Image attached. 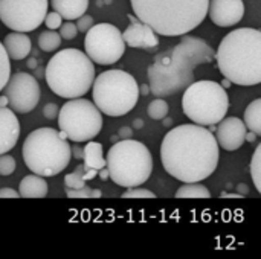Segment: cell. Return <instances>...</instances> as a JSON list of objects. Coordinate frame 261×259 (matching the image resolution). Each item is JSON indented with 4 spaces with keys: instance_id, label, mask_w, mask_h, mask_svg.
Instances as JSON below:
<instances>
[{
    "instance_id": "obj_8",
    "label": "cell",
    "mask_w": 261,
    "mask_h": 259,
    "mask_svg": "<svg viewBox=\"0 0 261 259\" xmlns=\"http://www.w3.org/2000/svg\"><path fill=\"white\" fill-rule=\"evenodd\" d=\"M93 104L107 116L130 113L139 99V85L125 70H106L93 79Z\"/></svg>"
},
{
    "instance_id": "obj_17",
    "label": "cell",
    "mask_w": 261,
    "mask_h": 259,
    "mask_svg": "<svg viewBox=\"0 0 261 259\" xmlns=\"http://www.w3.org/2000/svg\"><path fill=\"white\" fill-rule=\"evenodd\" d=\"M20 137V122L9 107L0 105V154L11 151Z\"/></svg>"
},
{
    "instance_id": "obj_2",
    "label": "cell",
    "mask_w": 261,
    "mask_h": 259,
    "mask_svg": "<svg viewBox=\"0 0 261 259\" xmlns=\"http://www.w3.org/2000/svg\"><path fill=\"white\" fill-rule=\"evenodd\" d=\"M213 47L202 38L185 35L174 47L159 52L148 66V89L158 98L171 96L194 82V69L214 61Z\"/></svg>"
},
{
    "instance_id": "obj_39",
    "label": "cell",
    "mask_w": 261,
    "mask_h": 259,
    "mask_svg": "<svg viewBox=\"0 0 261 259\" xmlns=\"http://www.w3.org/2000/svg\"><path fill=\"white\" fill-rule=\"evenodd\" d=\"M220 197L222 198H245L243 194H226V192H222Z\"/></svg>"
},
{
    "instance_id": "obj_33",
    "label": "cell",
    "mask_w": 261,
    "mask_h": 259,
    "mask_svg": "<svg viewBox=\"0 0 261 259\" xmlns=\"http://www.w3.org/2000/svg\"><path fill=\"white\" fill-rule=\"evenodd\" d=\"M78 34V29L75 26V23L72 21H66V23H61L60 26V37L64 38V40H72L75 38Z\"/></svg>"
},
{
    "instance_id": "obj_32",
    "label": "cell",
    "mask_w": 261,
    "mask_h": 259,
    "mask_svg": "<svg viewBox=\"0 0 261 259\" xmlns=\"http://www.w3.org/2000/svg\"><path fill=\"white\" fill-rule=\"evenodd\" d=\"M44 24L47 26V29H52V31H55V29H58L60 26H61V23H63V17L57 12V11H52V12H46V15H44Z\"/></svg>"
},
{
    "instance_id": "obj_29",
    "label": "cell",
    "mask_w": 261,
    "mask_h": 259,
    "mask_svg": "<svg viewBox=\"0 0 261 259\" xmlns=\"http://www.w3.org/2000/svg\"><path fill=\"white\" fill-rule=\"evenodd\" d=\"M121 197L122 198H156V194L148 189L133 186V188H127V191Z\"/></svg>"
},
{
    "instance_id": "obj_43",
    "label": "cell",
    "mask_w": 261,
    "mask_h": 259,
    "mask_svg": "<svg viewBox=\"0 0 261 259\" xmlns=\"http://www.w3.org/2000/svg\"><path fill=\"white\" fill-rule=\"evenodd\" d=\"M101 197V191L99 189H93V198H99Z\"/></svg>"
},
{
    "instance_id": "obj_5",
    "label": "cell",
    "mask_w": 261,
    "mask_h": 259,
    "mask_svg": "<svg viewBox=\"0 0 261 259\" xmlns=\"http://www.w3.org/2000/svg\"><path fill=\"white\" fill-rule=\"evenodd\" d=\"M46 82L60 98L73 99L86 95L95 79L93 61L78 49L55 53L46 66Z\"/></svg>"
},
{
    "instance_id": "obj_21",
    "label": "cell",
    "mask_w": 261,
    "mask_h": 259,
    "mask_svg": "<svg viewBox=\"0 0 261 259\" xmlns=\"http://www.w3.org/2000/svg\"><path fill=\"white\" fill-rule=\"evenodd\" d=\"M83 151H84L83 160H84V166L86 168H93L96 171L106 168V159H104V153H102V145L101 143L89 140V143L83 148Z\"/></svg>"
},
{
    "instance_id": "obj_42",
    "label": "cell",
    "mask_w": 261,
    "mask_h": 259,
    "mask_svg": "<svg viewBox=\"0 0 261 259\" xmlns=\"http://www.w3.org/2000/svg\"><path fill=\"white\" fill-rule=\"evenodd\" d=\"M0 105H2V107H8V99H6V96H5V95L0 98Z\"/></svg>"
},
{
    "instance_id": "obj_23",
    "label": "cell",
    "mask_w": 261,
    "mask_h": 259,
    "mask_svg": "<svg viewBox=\"0 0 261 259\" xmlns=\"http://www.w3.org/2000/svg\"><path fill=\"white\" fill-rule=\"evenodd\" d=\"M176 198H211V192L200 182H191L177 189Z\"/></svg>"
},
{
    "instance_id": "obj_22",
    "label": "cell",
    "mask_w": 261,
    "mask_h": 259,
    "mask_svg": "<svg viewBox=\"0 0 261 259\" xmlns=\"http://www.w3.org/2000/svg\"><path fill=\"white\" fill-rule=\"evenodd\" d=\"M245 125L249 131L255 133L257 136L261 134V99L252 101L245 110Z\"/></svg>"
},
{
    "instance_id": "obj_1",
    "label": "cell",
    "mask_w": 261,
    "mask_h": 259,
    "mask_svg": "<svg viewBox=\"0 0 261 259\" xmlns=\"http://www.w3.org/2000/svg\"><path fill=\"white\" fill-rule=\"evenodd\" d=\"M165 171L184 183L208 179L219 163V143L202 125L184 124L170 130L161 145Z\"/></svg>"
},
{
    "instance_id": "obj_45",
    "label": "cell",
    "mask_w": 261,
    "mask_h": 259,
    "mask_svg": "<svg viewBox=\"0 0 261 259\" xmlns=\"http://www.w3.org/2000/svg\"><path fill=\"white\" fill-rule=\"evenodd\" d=\"M135 127H142V121H136L135 122Z\"/></svg>"
},
{
    "instance_id": "obj_37",
    "label": "cell",
    "mask_w": 261,
    "mask_h": 259,
    "mask_svg": "<svg viewBox=\"0 0 261 259\" xmlns=\"http://www.w3.org/2000/svg\"><path fill=\"white\" fill-rule=\"evenodd\" d=\"M70 154H72V157H75L76 160H81L84 151H83V148H80L78 145H75V147H70Z\"/></svg>"
},
{
    "instance_id": "obj_10",
    "label": "cell",
    "mask_w": 261,
    "mask_h": 259,
    "mask_svg": "<svg viewBox=\"0 0 261 259\" xmlns=\"http://www.w3.org/2000/svg\"><path fill=\"white\" fill-rule=\"evenodd\" d=\"M58 127L66 139L81 143L95 139L102 128V114L98 107L83 98L69 99L58 111Z\"/></svg>"
},
{
    "instance_id": "obj_14",
    "label": "cell",
    "mask_w": 261,
    "mask_h": 259,
    "mask_svg": "<svg viewBox=\"0 0 261 259\" xmlns=\"http://www.w3.org/2000/svg\"><path fill=\"white\" fill-rule=\"evenodd\" d=\"M246 133L248 128L245 125V122L239 118H223L216 130V140L219 143V147H222L226 151H236L239 148H242V145L246 142Z\"/></svg>"
},
{
    "instance_id": "obj_27",
    "label": "cell",
    "mask_w": 261,
    "mask_h": 259,
    "mask_svg": "<svg viewBox=\"0 0 261 259\" xmlns=\"http://www.w3.org/2000/svg\"><path fill=\"white\" fill-rule=\"evenodd\" d=\"M251 176L254 180V185L257 188V191L261 192V145L257 147L252 160H251Z\"/></svg>"
},
{
    "instance_id": "obj_9",
    "label": "cell",
    "mask_w": 261,
    "mask_h": 259,
    "mask_svg": "<svg viewBox=\"0 0 261 259\" xmlns=\"http://www.w3.org/2000/svg\"><path fill=\"white\" fill-rule=\"evenodd\" d=\"M182 108L188 119L202 127L219 124L228 113L229 99L225 87L216 81H194L184 93Z\"/></svg>"
},
{
    "instance_id": "obj_4",
    "label": "cell",
    "mask_w": 261,
    "mask_h": 259,
    "mask_svg": "<svg viewBox=\"0 0 261 259\" xmlns=\"http://www.w3.org/2000/svg\"><path fill=\"white\" fill-rule=\"evenodd\" d=\"M135 15L156 34L185 35L208 15L210 0H130Z\"/></svg>"
},
{
    "instance_id": "obj_35",
    "label": "cell",
    "mask_w": 261,
    "mask_h": 259,
    "mask_svg": "<svg viewBox=\"0 0 261 259\" xmlns=\"http://www.w3.org/2000/svg\"><path fill=\"white\" fill-rule=\"evenodd\" d=\"M58 111H60L58 105H57L55 102H49V104H46L44 108H43V116H44L47 121H54V119H57Z\"/></svg>"
},
{
    "instance_id": "obj_24",
    "label": "cell",
    "mask_w": 261,
    "mask_h": 259,
    "mask_svg": "<svg viewBox=\"0 0 261 259\" xmlns=\"http://www.w3.org/2000/svg\"><path fill=\"white\" fill-rule=\"evenodd\" d=\"M61 37L60 34H57L55 31L49 29V31H44L40 34L38 37V47L44 52H54L55 49L60 47L61 44Z\"/></svg>"
},
{
    "instance_id": "obj_3",
    "label": "cell",
    "mask_w": 261,
    "mask_h": 259,
    "mask_svg": "<svg viewBox=\"0 0 261 259\" xmlns=\"http://www.w3.org/2000/svg\"><path fill=\"white\" fill-rule=\"evenodd\" d=\"M214 60L219 70L232 84L257 85L261 82V32L254 27H240L219 44Z\"/></svg>"
},
{
    "instance_id": "obj_31",
    "label": "cell",
    "mask_w": 261,
    "mask_h": 259,
    "mask_svg": "<svg viewBox=\"0 0 261 259\" xmlns=\"http://www.w3.org/2000/svg\"><path fill=\"white\" fill-rule=\"evenodd\" d=\"M66 195L69 198H92L93 197V189H90L86 185L83 188H78V189L66 188Z\"/></svg>"
},
{
    "instance_id": "obj_11",
    "label": "cell",
    "mask_w": 261,
    "mask_h": 259,
    "mask_svg": "<svg viewBox=\"0 0 261 259\" xmlns=\"http://www.w3.org/2000/svg\"><path fill=\"white\" fill-rule=\"evenodd\" d=\"M86 55L96 64L110 66L119 61L125 52L122 32L110 23L93 24L86 32L84 40Z\"/></svg>"
},
{
    "instance_id": "obj_13",
    "label": "cell",
    "mask_w": 261,
    "mask_h": 259,
    "mask_svg": "<svg viewBox=\"0 0 261 259\" xmlns=\"http://www.w3.org/2000/svg\"><path fill=\"white\" fill-rule=\"evenodd\" d=\"M3 95L8 99V107L14 113L26 114L32 111L40 101V85L32 75L17 72L9 75L3 87Z\"/></svg>"
},
{
    "instance_id": "obj_15",
    "label": "cell",
    "mask_w": 261,
    "mask_h": 259,
    "mask_svg": "<svg viewBox=\"0 0 261 259\" xmlns=\"http://www.w3.org/2000/svg\"><path fill=\"white\" fill-rule=\"evenodd\" d=\"M208 14L214 24L229 27L242 21L245 15V3L243 0H210Z\"/></svg>"
},
{
    "instance_id": "obj_36",
    "label": "cell",
    "mask_w": 261,
    "mask_h": 259,
    "mask_svg": "<svg viewBox=\"0 0 261 259\" xmlns=\"http://www.w3.org/2000/svg\"><path fill=\"white\" fill-rule=\"evenodd\" d=\"M18 192L11 188H2L0 189V198H18Z\"/></svg>"
},
{
    "instance_id": "obj_19",
    "label": "cell",
    "mask_w": 261,
    "mask_h": 259,
    "mask_svg": "<svg viewBox=\"0 0 261 259\" xmlns=\"http://www.w3.org/2000/svg\"><path fill=\"white\" fill-rule=\"evenodd\" d=\"M47 183L44 177L37 174L26 176L18 186V195L23 198H44L47 195Z\"/></svg>"
},
{
    "instance_id": "obj_40",
    "label": "cell",
    "mask_w": 261,
    "mask_h": 259,
    "mask_svg": "<svg viewBox=\"0 0 261 259\" xmlns=\"http://www.w3.org/2000/svg\"><path fill=\"white\" fill-rule=\"evenodd\" d=\"M99 176H101V179H102V180L109 179V172H107V168H102V169H99Z\"/></svg>"
},
{
    "instance_id": "obj_7",
    "label": "cell",
    "mask_w": 261,
    "mask_h": 259,
    "mask_svg": "<svg viewBox=\"0 0 261 259\" xmlns=\"http://www.w3.org/2000/svg\"><path fill=\"white\" fill-rule=\"evenodd\" d=\"M106 168L109 179L118 186H141L151 176L153 157L144 143L133 139H122L109 150Z\"/></svg>"
},
{
    "instance_id": "obj_12",
    "label": "cell",
    "mask_w": 261,
    "mask_h": 259,
    "mask_svg": "<svg viewBox=\"0 0 261 259\" xmlns=\"http://www.w3.org/2000/svg\"><path fill=\"white\" fill-rule=\"evenodd\" d=\"M49 0H0L2 23L17 32L35 31L44 20Z\"/></svg>"
},
{
    "instance_id": "obj_20",
    "label": "cell",
    "mask_w": 261,
    "mask_h": 259,
    "mask_svg": "<svg viewBox=\"0 0 261 259\" xmlns=\"http://www.w3.org/2000/svg\"><path fill=\"white\" fill-rule=\"evenodd\" d=\"M52 9L57 11L66 20H76L86 14L89 0H50Z\"/></svg>"
},
{
    "instance_id": "obj_34",
    "label": "cell",
    "mask_w": 261,
    "mask_h": 259,
    "mask_svg": "<svg viewBox=\"0 0 261 259\" xmlns=\"http://www.w3.org/2000/svg\"><path fill=\"white\" fill-rule=\"evenodd\" d=\"M76 20H78V21L75 23V26H76V29H78L80 32H87V31L93 26V18H92L90 15L83 14V15L78 17Z\"/></svg>"
},
{
    "instance_id": "obj_26",
    "label": "cell",
    "mask_w": 261,
    "mask_h": 259,
    "mask_svg": "<svg viewBox=\"0 0 261 259\" xmlns=\"http://www.w3.org/2000/svg\"><path fill=\"white\" fill-rule=\"evenodd\" d=\"M168 110H170V108H168V104H167L164 99H161V98L151 101V102L148 104V107H147L148 116H150L151 119H156V121L164 119V118L168 114Z\"/></svg>"
},
{
    "instance_id": "obj_30",
    "label": "cell",
    "mask_w": 261,
    "mask_h": 259,
    "mask_svg": "<svg viewBox=\"0 0 261 259\" xmlns=\"http://www.w3.org/2000/svg\"><path fill=\"white\" fill-rule=\"evenodd\" d=\"M15 159L12 156L0 154V176H11L15 171Z\"/></svg>"
},
{
    "instance_id": "obj_41",
    "label": "cell",
    "mask_w": 261,
    "mask_h": 259,
    "mask_svg": "<svg viewBox=\"0 0 261 259\" xmlns=\"http://www.w3.org/2000/svg\"><path fill=\"white\" fill-rule=\"evenodd\" d=\"M255 137H257V134H255V133H252V131H249V134L246 133V137H245V139H246V140H249V142H252Z\"/></svg>"
},
{
    "instance_id": "obj_6",
    "label": "cell",
    "mask_w": 261,
    "mask_h": 259,
    "mask_svg": "<svg viewBox=\"0 0 261 259\" xmlns=\"http://www.w3.org/2000/svg\"><path fill=\"white\" fill-rule=\"evenodd\" d=\"M21 156L24 165L37 176L54 177L70 163V145L63 131L50 127L34 130L24 139Z\"/></svg>"
},
{
    "instance_id": "obj_44",
    "label": "cell",
    "mask_w": 261,
    "mask_h": 259,
    "mask_svg": "<svg viewBox=\"0 0 261 259\" xmlns=\"http://www.w3.org/2000/svg\"><path fill=\"white\" fill-rule=\"evenodd\" d=\"M223 85H225V87H229V85H231V81L225 78V79H223Z\"/></svg>"
},
{
    "instance_id": "obj_16",
    "label": "cell",
    "mask_w": 261,
    "mask_h": 259,
    "mask_svg": "<svg viewBox=\"0 0 261 259\" xmlns=\"http://www.w3.org/2000/svg\"><path fill=\"white\" fill-rule=\"evenodd\" d=\"M128 20L130 24L122 32L125 46L139 49H154L156 46H159V38L148 24L141 21L136 15H128Z\"/></svg>"
},
{
    "instance_id": "obj_28",
    "label": "cell",
    "mask_w": 261,
    "mask_h": 259,
    "mask_svg": "<svg viewBox=\"0 0 261 259\" xmlns=\"http://www.w3.org/2000/svg\"><path fill=\"white\" fill-rule=\"evenodd\" d=\"M9 75H11V63H9V58L6 55L5 47L0 41V92L3 90Z\"/></svg>"
},
{
    "instance_id": "obj_38",
    "label": "cell",
    "mask_w": 261,
    "mask_h": 259,
    "mask_svg": "<svg viewBox=\"0 0 261 259\" xmlns=\"http://www.w3.org/2000/svg\"><path fill=\"white\" fill-rule=\"evenodd\" d=\"M119 136H121L122 139H130V137L133 136V130H132L130 127H122V128L119 130Z\"/></svg>"
},
{
    "instance_id": "obj_25",
    "label": "cell",
    "mask_w": 261,
    "mask_h": 259,
    "mask_svg": "<svg viewBox=\"0 0 261 259\" xmlns=\"http://www.w3.org/2000/svg\"><path fill=\"white\" fill-rule=\"evenodd\" d=\"M86 182H87V179H86L83 165L76 166V169L73 172H70L64 177V185H66V188H70V189L83 188L86 185Z\"/></svg>"
},
{
    "instance_id": "obj_18",
    "label": "cell",
    "mask_w": 261,
    "mask_h": 259,
    "mask_svg": "<svg viewBox=\"0 0 261 259\" xmlns=\"http://www.w3.org/2000/svg\"><path fill=\"white\" fill-rule=\"evenodd\" d=\"M3 47L9 60H23L31 52V38L26 32H11L3 40Z\"/></svg>"
}]
</instances>
